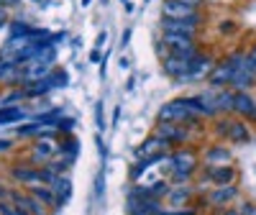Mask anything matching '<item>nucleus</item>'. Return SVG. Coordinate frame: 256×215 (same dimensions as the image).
Masks as SVG:
<instances>
[{
  "instance_id": "obj_1",
  "label": "nucleus",
  "mask_w": 256,
  "mask_h": 215,
  "mask_svg": "<svg viewBox=\"0 0 256 215\" xmlns=\"http://www.w3.org/2000/svg\"><path fill=\"white\" fill-rule=\"evenodd\" d=\"M162 44L172 54H177V56H198L195 36H187V34H164L162 36Z\"/></svg>"
},
{
  "instance_id": "obj_2",
  "label": "nucleus",
  "mask_w": 256,
  "mask_h": 215,
  "mask_svg": "<svg viewBox=\"0 0 256 215\" xmlns=\"http://www.w3.org/2000/svg\"><path fill=\"white\" fill-rule=\"evenodd\" d=\"M200 20H202L200 13L190 16V18H162V28H164V34H187V36H195Z\"/></svg>"
},
{
  "instance_id": "obj_3",
  "label": "nucleus",
  "mask_w": 256,
  "mask_h": 215,
  "mask_svg": "<svg viewBox=\"0 0 256 215\" xmlns=\"http://www.w3.org/2000/svg\"><path fill=\"white\" fill-rule=\"evenodd\" d=\"M159 118H162V123H184V120H195V116L187 110V105H184L182 100L166 102L162 110H159Z\"/></svg>"
},
{
  "instance_id": "obj_4",
  "label": "nucleus",
  "mask_w": 256,
  "mask_h": 215,
  "mask_svg": "<svg viewBox=\"0 0 256 215\" xmlns=\"http://www.w3.org/2000/svg\"><path fill=\"white\" fill-rule=\"evenodd\" d=\"M192 59H195V56L169 54V56L164 59V72H166L169 77H184V80H190V74H192Z\"/></svg>"
},
{
  "instance_id": "obj_5",
  "label": "nucleus",
  "mask_w": 256,
  "mask_h": 215,
  "mask_svg": "<svg viewBox=\"0 0 256 215\" xmlns=\"http://www.w3.org/2000/svg\"><path fill=\"white\" fill-rule=\"evenodd\" d=\"M198 6L187 3V0H164V18H190L195 16Z\"/></svg>"
},
{
  "instance_id": "obj_6",
  "label": "nucleus",
  "mask_w": 256,
  "mask_h": 215,
  "mask_svg": "<svg viewBox=\"0 0 256 215\" xmlns=\"http://www.w3.org/2000/svg\"><path fill=\"white\" fill-rule=\"evenodd\" d=\"M154 136L162 138L166 146H169V144H182V141H184V131H182L180 126H174V123H162V126L156 128Z\"/></svg>"
},
{
  "instance_id": "obj_7",
  "label": "nucleus",
  "mask_w": 256,
  "mask_h": 215,
  "mask_svg": "<svg viewBox=\"0 0 256 215\" xmlns=\"http://www.w3.org/2000/svg\"><path fill=\"white\" fill-rule=\"evenodd\" d=\"M208 180L216 182L218 187H226V184H233L236 172H233V166H208Z\"/></svg>"
},
{
  "instance_id": "obj_8",
  "label": "nucleus",
  "mask_w": 256,
  "mask_h": 215,
  "mask_svg": "<svg viewBox=\"0 0 256 215\" xmlns=\"http://www.w3.org/2000/svg\"><path fill=\"white\" fill-rule=\"evenodd\" d=\"M54 154H56V146H54L46 136L41 138V141H36V146L31 148V159H34V162H46V164H49V162L54 159Z\"/></svg>"
},
{
  "instance_id": "obj_9",
  "label": "nucleus",
  "mask_w": 256,
  "mask_h": 215,
  "mask_svg": "<svg viewBox=\"0 0 256 215\" xmlns=\"http://www.w3.org/2000/svg\"><path fill=\"white\" fill-rule=\"evenodd\" d=\"M238 195V190L236 187H233V184H226V187H216V190H212L210 192V205H216V208H223V205H228L233 198H236Z\"/></svg>"
},
{
  "instance_id": "obj_10",
  "label": "nucleus",
  "mask_w": 256,
  "mask_h": 215,
  "mask_svg": "<svg viewBox=\"0 0 256 215\" xmlns=\"http://www.w3.org/2000/svg\"><path fill=\"white\" fill-rule=\"evenodd\" d=\"M233 110H236L238 116H254L256 110V100L248 95V92H236V98H233Z\"/></svg>"
},
{
  "instance_id": "obj_11",
  "label": "nucleus",
  "mask_w": 256,
  "mask_h": 215,
  "mask_svg": "<svg viewBox=\"0 0 256 215\" xmlns=\"http://www.w3.org/2000/svg\"><path fill=\"white\" fill-rule=\"evenodd\" d=\"M205 162L210 166H226L230 162V152H228L226 146H212V148H208V152H205Z\"/></svg>"
},
{
  "instance_id": "obj_12",
  "label": "nucleus",
  "mask_w": 256,
  "mask_h": 215,
  "mask_svg": "<svg viewBox=\"0 0 256 215\" xmlns=\"http://www.w3.org/2000/svg\"><path fill=\"white\" fill-rule=\"evenodd\" d=\"M256 82V74L254 72H248L246 67H244V64H241V70L236 72V74H233V90H236V92H246L248 88H251V84Z\"/></svg>"
},
{
  "instance_id": "obj_13",
  "label": "nucleus",
  "mask_w": 256,
  "mask_h": 215,
  "mask_svg": "<svg viewBox=\"0 0 256 215\" xmlns=\"http://www.w3.org/2000/svg\"><path fill=\"white\" fill-rule=\"evenodd\" d=\"M26 118V110L18 105H3L0 108V126H10V123H18Z\"/></svg>"
},
{
  "instance_id": "obj_14",
  "label": "nucleus",
  "mask_w": 256,
  "mask_h": 215,
  "mask_svg": "<svg viewBox=\"0 0 256 215\" xmlns=\"http://www.w3.org/2000/svg\"><path fill=\"white\" fill-rule=\"evenodd\" d=\"M24 80V67L16 62H0V82H16Z\"/></svg>"
},
{
  "instance_id": "obj_15",
  "label": "nucleus",
  "mask_w": 256,
  "mask_h": 215,
  "mask_svg": "<svg viewBox=\"0 0 256 215\" xmlns=\"http://www.w3.org/2000/svg\"><path fill=\"white\" fill-rule=\"evenodd\" d=\"M228 141H233V144H246V141H251V131L246 128V123L233 120L230 134H228Z\"/></svg>"
},
{
  "instance_id": "obj_16",
  "label": "nucleus",
  "mask_w": 256,
  "mask_h": 215,
  "mask_svg": "<svg viewBox=\"0 0 256 215\" xmlns=\"http://www.w3.org/2000/svg\"><path fill=\"white\" fill-rule=\"evenodd\" d=\"M49 187L56 192V195H59L64 202H67V198L72 195V182H70L67 177H64V174H56V177H54V182H52Z\"/></svg>"
},
{
  "instance_id": "obj_17",
  "label": "nucleus",
  "mask_w": 256,
  "mask_h": 215,
  "mask_svg": "<svg viewBox=\"0 0 256 215\" xmlns=\"http://www.w3.org/2000/svg\"><path fill=\"white\" fill-rule=\"evenodd\" d=\"M70 164H72V159H70V156H62V159H52L46 166L54 172V174H64V172L70 169Z\"/></svg>"
},
{
  "instance_id": "obj_18",
  "label": "nucleus",
  "mask_w": 256,
  "mask_h": 215,
  "mask_svg": "<svg viewBox=\"0 0 256 215\" xmlns=\"http://www.w3.org/2000/svg\"><path fill=\"white\" fill-rule=\"evenodd\" d=\"M59 148H62V154H64V156L74 159V154H77V141H74V138H67V141H62V144H59Z\"/></svg>"
},
{
  "instance_id": "obj_19",
  "label": "nucleus",
  "mask_w": 256,
  "mask_h": 215,
  "mask_svg": "<svg viewBox=\"0 0 256 215\" xmlns=\"http://www.w3.org/2000/svg\"><path fill=\"white\" fill-rule=\"evenodd\" d=\"M44 131V126H38L36 120L34 123H28V126H24V128H18V136H34V134H41Z\"/></svg>"
},
{
  "instance_id": "obj_20",
  "label": "nucleus",
  "mask_w": 256,
  "mask_h": 215,
  "mask_svg": "<svg viewBox=\"0 0 256 215\" xmlns=\"http://www.w3.org/2000/svg\"><path fill=\"white\" fill-rule=\"evenodd\" d=\"M46 80L52 82V88H64V84H67V74H64V72H54Z\"/></svg>"
},
{
  "instance_id": "obj_21",
  "label": "nucleus",
  "mask_w": 256,
  "mask_h": 215,
  "mask_svg": "<svg viewBox=\"0 0 256 215\" xmlns=\"http://www.w3.org/2000/svg\"><path fill=\"white\" fill-rule=\"evenodd\" d=\"M56 128H59V131H64V134H70L72 128H74V120H72V118H62V120L56 123Z\"/></svg>"
},
{
  "instance_id": "obj_22",
  "label": "nucleus",
  "mask_w": 256,
  "mask_h": 215,
  "mask_svg": "<svg viewBox=\"0 0 256 215\" xmlns=\"http://www.w3.org/2000/svg\"><path fill=\"white\" fill-rule=\"evenodd\" d=\"M230 126H233V120H218V136H228L230 134Z\"/></svg>"
},
{
  "instance_id": "obj_23",
  "label": "nucleus",
  "mask_w": 256,
  "mask_h": 215,
  "mask_svg": "<svg viewBox=\"0 0 256 215\" xmlns=\"http://www.w3.org/2000/svg\"><path fill=\"white\" fill-rule=\"evenodd\" d=\"M169 195H172V202H182V200H187L190 198V192L182 187V190H174V192H169Z\"/></svg>"
},
{
  "instance_id": "obj_24",
  "label": "nucleus",
  "mask_w": 256,
  "mask_h": 215,
  "mask_svg": "<svg viewBox=\"0 0 256 215\" xmlns=\"http://www.w3.org/2000/svg\"><path fill=\"white\" fill-rule=\"evenodd\" d=\"M10 187H6V182L0 180V202H10Z\"/></svg>"
},
{
  "instance_id": "obj_25",
  "label": "nucleus",
  "mask_w": 256,
  "mask_h": 215,
  "mask_svg": "<svg viewBox=\"0 0 256 215\" xmlns=\"http://www.w3.org/2000/svg\"><path fill=\"white\" fill-rule=\"evenodd\" d=\"M98 128L105 131V120H102V102H98Z\"/></svg>"
},
{
  "instance_id": "obj_26",
  "label": "nucleus",
  "mask_w": 256,
  "mask_h": 215,
  "mask_svg": "<svg viewBox=\"0 0 256 215\" xmlns=\"http://www.w3.org/2000/svg\"><path fill=\"white\" fill-rule=\"evenodd\" d=\"M128 41H131V28H126L123 36H120V46H128Z\"/></svg>"
},
{
  "instance_id": "obj_27",
  "label": "nucleus",
  "mask_w": 256,
  "mask_h": 215,
  "mask_svg": "<svg viewBox=\"0 0 256 215\" xmlns=\"http://www.w3.org/2000/svg\"><path fill=\"white\" fill-rule=\"evenodd\" d=\"M220 31H223V34L233 31V20H223V26H220Z\"/></svg>"
},
{
  "instance_id": "obj_28",
  "label": "nucleus",
  "mask_w": 256,
  "mask_h": 215,
  "mask_svg": "<svg viewBox=\"0 0 256 215\" xmlns=\"http://www.w3.org/2000/svg\"><path fill=\"white\" fill-rule=\"evenodd\" d=\"M105 41H108V34H105V31H102V34L98 36V49H100V46L105 44Z\"/></svg>"
},
{
  "instance_id": "obj_29",
  "label": "nucleus",
  "mask_w": 256,
  "mask_h": 215,
  "mask_svg": "<svg viewBox=\"0 0 256 215\" xmlns=\"http://www.w3.org/2000/svg\"><path fill=\"white\" fill-rule=\"evenodd\" d=\"M118 67H120V72H126V70H128V59H126V56H120V62H118Z\"/></svg>"
},
{
  "instance_id": "obj_30",
  "label": "nucleus",
  "mask_w": 256,
  "mask_h": 215,
  "mask_svg": "<svg viewBox=\"0 0 256 215\" xmlns=\"http://www.w3.org/2000/svg\"><path fill=\"white\" fill-rule=\"evenodd\" d=\"M8 146H10L8 141H0V152H8Z\"/></svg>"
},
{
  "instance_id": "obj_31",
  "label": "nucleus",
  "mask_w": 256,
  "mask_h": 215,
  "mask_svg": "<svg viewBox=\"0 0 256 215\" xmlns=\"http://www.w3.org/2000/svg\"><path fill=\"white\" fill-rule=\"evenodd\" d=\"M223 215H241V210H226Z\"/></svg>"
},
{
  "instance_id": "obj_32",
  "label": "nucleus",
  "mask_w": 256,
  "mask_h": 215,
  "mask_svg": "<svg viewBox=\"0 0 256 215\" xmlns=\"http://www.w3.org/2000/svg\"><path fill=\"white\" fill-rule=\"evenodd\" d=\"M3 24H6V13H3V10H0V26H3Z\"/></svg>"
},
{
  "instance_id": "obj_33",
  "label": "nucleus",
  "mask_w": 256,
  "mask_h": 215,
  "mask_svg": "<svg viewBox=\"0 0 256 215\" xmlns=\"http://www.w3.org/2000/svg\"><path fill=\"white\" fill-rule=\"evenodd\" d=\"M82 6H90V0H82Z\"/></svg>"
},
{
  "instance_id": "obj_34",
  "label": "nucleus",
  "mask_w": 256,
  "mask_h": 215,
  "mask_svg": "<svg viewBox=\"0 0 256 215\" xmlns=\"http://www.w3.org/2000/svg\"><path fill=\"white\" fill-rule=\"evenodd\" d=\"M251 215H256V208H254V210H251Z\"/></svg>"
},
{
  "instance_id": "obj_35",
  "label": "nucleus",
  "mask_w": 256,
  "mask_h": 215,
  "mask_svg": "<svg viewBox=\"0 0 256 215\" xmlns=\"http://www.w3.org/2000/svg\"><path fill=\"white\" fill-rule=\"evenodd\" d=\"M126 3H128V0H126Z\"/></svg>"
}]
</instances>
